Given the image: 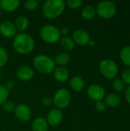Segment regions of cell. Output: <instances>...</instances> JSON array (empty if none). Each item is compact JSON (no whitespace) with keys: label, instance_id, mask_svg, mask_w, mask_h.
<instances>
[{"label":"cell","instance_id":"obj_36","mask_svg":"<svg viewBox=\"0 0 130 131\" xmlns=\"http://www.w3.org/2000/svg\"><path fill=\"white\" fill-rule=\"evenodd\" d=\"M89 44H90V45H95V41H94L90 40V41H89Z\"/></svg>","mask_w":130,"mask_h":131},{"label":"cell","instance_id":"obj_27","mask_svg":"<svg viewBox=\"0 0 130 131\" xmlns=\"http://www.w3.org/2000/svg\"><path fill=\"white\" fill-rule=\"evenodd\" d=\"M9 91H8L4 85H0V105L8 100Z\"/></svg>","mask_w":130,"mask_h":131},{"label":"cell","instance_id":"obj_11","mask_svg":"<svg viewBox=\"0 0 130 131\" xmlns=\"http://www.w3.org/2000/svg\"><path fill=\"white\" fill-rule=\"evenodd\" d=\"M63 117H64V114L62 111L55 107L51 109L48 113L46 121L48 125L51 127H56L62 122Z\"/></svg>","mask_w":130,"mask_h":131},{"label":"cell","instance_id":"obj_16","mask_svg":"<svg viewBox=\"0 0 130 131\" xmlns=\"http://www.w3.org/2000/svg\"><path fill=\"white\" fill-rule=\"evenodd\" d=\"M70 87L75 92H80L84 90L85 87L84 80L80 76H74L70 80Z\"/></svg>","mask_w":130,"mask_h":131},{"label":"cell","instance_id":"obj_13","mask_svg":"<svg viewBox=\"0 0 130 131\" xmlns=\"http://www.w3.org/2000/svg\"><path fill=\"white\" fill-rule=\"evenodd\" d=\"M34 75V70L29 67V66H21L19 68H18L16 71V76L17 78L21 81H28L33 78Z\"/></svg>","mask_w":130,"mask_h":131},{"label":"cell","instance_id":"obj_4","mask_svg":"<svg viewBox=\"0 0 130 131\" xmlns=\"http://www.w3.org/2000/svg\"><path fill=\"white\" fill-rule=\"evenodd\" d=\"M40 37L46 43L54 44L60 41L61 36L58 28L53 25H46L40 30Z\"/></svg>","mask_w":130,"mask_h":131},{"label":"cell","instance_id":"obj_9","mask_svg":"<svg viewBox=\"0 0 130 131\" xmlns=\"http://www.w3.org/2000/svg\"><path fill=\"white\" fill-rule=\"evenodd\" d=\"M72 39L74 40L75 44L79 45H87L89 44L90 41V36L87 31L83 28H77L75 29L72 33Z\"/></svg>","mask_w":130,"mask_h":131},{"label":"cell","instance_id":"obj_2","mask_svg":"<svg viewBox=\"0 0 130 131\" xmlns=\"http://www.w3.org/2000/svg\"><path fill=\"white\" fill-rule=\"evenodd\" d=\"M66 8L63 0H47L42 5V12L45 18L54 19L61 16Z\"/></svg>","mask_w":130,"mask_h":131},{"label":"cell","instance_id":"obj_6","mask_svg":"<svg viewBox=\"0 0 130 131\" xmlns=\"http://www.w3.org/2000/svg\"><path fill=\"white\" fill-rule=\"evenodd\" d=\"M99 70L105 78L109 79H114L119 72L117 64L110 59L103 60L99 64Z\"/></svg>","mask_w":130,"mask_h":131},{"label":"cell","instance_id":"obj_19","mask_svg":"<svg viewBox=\"0 0 130 131\" xmlns=\"http://www.w3.org/2000/svg\"><path fill=\"white\" fill-rule=\"evenodd\" d=\"M104 103L107 106L110 107H116L120 104L121 99L120 97L114 93H110L105 96L104 97Z\"/></svg>","mask_w":130,"mask_h":131},{"label":"cell","instance_id":"obj_24","mask_svg":"<svg viewBox=\"0 0 130 131\" xmlns=\"http://www.w3.org/2000/svg\"><path fill=\"white\" fill-rule=\"evenodd\" d=\"M112 85H113V90L118 93L123 92L125 89V84H124L123 81L122 80H120V78H114L113 81Z\"/></svg>","mask_w":130,"mask_h":131},{"label":"cell","instance_id":"obj_34","mask_svg":"<svg viewBox=\"0 0 130 131\" xmlns=\"http://www.w3.org/2000/svg\"><path fill=\"white\" fill-rule=\"evenodd\" d=\"M60 30V34H61V37H67V36H68V35H69V28H67V27H63V28H61V29H59Z\"/></svg>","mask_w":130,"mask_h":131},{"label":"cell","instance_id":"obj_32","mask_svg":"<svg viewBox=\"0 0 130 131\" xmlns=\"http://www.w3.org/2000/svg\"><path fill=\"white\" fill-rule=\"evenodd\" d=\"M95 108L97 111L99 112H102L105 110L106 108V104L103 101H97L96 104H95Z\"/></svg>","mask_w":130,"mask_h":131},{"label":"cell","instance_id":"obj_29","mask_svg":"<svg viewBox=\"0 0 130 131\" xmlns=\"http://www.w3.org/2000/svg\"><path fill=\"white\" fill-rule=\"evenodd\" d=\"M2 109L6 111V112H12L15 111V105L14 104V102H12L11 101H8L7 100L6 101H5L2 104Z\"/></svg>","mask_w":130,"mask_h":131},{"label":"cell","instance_id":"obj_12","mask_svg":"<svg viewBox=\"0 0 130 131\" xmlns=\"http://www.w3.org/2000/svg\"><path fill=\"white\" fill-rule=\"evenodd\" d=\"M17 30L14 23L10 21H4L0 24V35L6 38H13L16 35Z\"/></svg>","mask_w":130,"mask_h":131},{"label":"cell","instance_id":"obj_15","mask_svg":"<svg viewBox=\"0 0 130 131\" xmlns=\"http://www.w3.org/2000/svg\"><path fill=\"white\" fill-rule=\"evenodd\" d=\"M48 124L45 118L39 117L35 118L31 124L32 131H48Z\"/></svg>","mask_w":130,"mask_h":131},{"label":"cell","instance_id":"obj_1","mask_svg":"<svg viewBox=\"0 0 130 131\" xmlns=\"http://www.w3.org/2000/svg\"><path fill=\"white\" fill-rule=\"evenodd\" d=\"M12 46L17 53L20 54H28L34 50L35 43L34 38L29 34L21 32L14 37Z\"/></svg>","mask_w":130,"mask_h":131},{"label":"cell","instance_id":"obj_25","mask_svg":"<svg viewBox=\"0 0 130 131\" xmlns=\"http://www.w3.org/2000/svg\"><path fill=\"white\" fill-rule=\"evenodd\" d=\"M8 60V54L5 48L0 46V68L5 66Z\"/></svg>","mask_w":130,"mask_h":131},{"label":"cell","instance_id":"obj_21","mask_svg":"<svg viewBox=\"0 0 130 131\" xmlns=\"http://www.w3.org/2000/svg\"><path fill=\"white\" fill-rule=\"evenodd\" d=\"M60 45L61 46V48L65 50L66 51H72L74 47H75V43L74 41V40L72 39L71 37L67 36V37H61L60 41H59Z\"/></svg>","mask_w":130,"mask_h":131},{"label":"cell","instance_id":"obj_10","mask_svg":"<svg viewBox=\"0 0 130 131\" xmlns=\"http://www.w3.org/2000/svg\"><path fill=\"white\" fill-rule=\"evenodd\" d=\"M14 113L16 118L22 122L28 121L31 117V108L25 104H20L15 106Z\"/></svg>","mask_w":130,"mask_h":131},{"label":"cell","instance_id":"obj_17","mask_svg":"<svg viewBox=\"0 0 130 131\" xmlns=\"http://www.w3.org/2000/svg\"><path fill=\"white\" fill-rule=\"evenodd\" d=\"M20 3L19 0H1L0 7L5 12H11L19 7Z\"/></svg>","mask_w":130,"mask_h":131},{"label":"cell","instance_id":"obj_31","mask_svg":"<svg viewBox=\"0 0 130 131\" xmlns=\"http://www.w3.org/2000/svg\"><path fill=\"white\" fill-rule=\"evenodd\" d=\"M122 79L125 83L130 85V69H126L122 73Z\"/></svg>","mask_w":130,"mask_h":131},{"label":"cell","instance_id":"obj_8","mask_svg":"<svg viewBox=\"0 0 130 131\" xmlns=\"http://www.w3.org/2000/svg\"><path fill=\"white\" fill-rule=\"evenodd\" d=\"M87 96L89 98L94 101H100L104 99L105 97V90L104 88L97 84H91L88 87L87 91Z\"/></svg>","mask_w":130,"mask_h":131},{"label":"cell","instance_id":"obj_37","mask_svg":"<svg viewBox=\"0 0 130 131\" xmlns=\"http://www.w3.org/2000/svg\"><path fill=\"white\" fill-rule=\"evenodd\" d=\"M2 80V73H1V71H0V81Z\"/></svg>","mask_w":130,"mask_h":131},{"label":"cell","instance_id":"obj_23","mask_svg":"<svg viewBox=\"0 0 130 131\" xmlns=\"http://www.w3.org/2000/svg\"><path fill=\"white\" fill-rule=\"evenodd\" d=\"M120 58L127 66H130V46H125L120 51Z\"/></svg>","mask_w":130,"mask_h":131},{"label":"cell","instance_id":"obj_20","mask_svg":"<svg viewBox=\"0 0 130 131\" xmlns=\"http://www.w3.org/2000/svg\"><path fill=\"white\" fill-rule=\"evenodd\" d=\"M54 63L59 67H64L67 64H69L70 61V56L67 52H60L58 53L54 59Z\"/></svg>","mask_w":130,"mask_h":131},{"label":"cell","instance_id":"obj_28","mask_svg":"<svg viewBox=\"0 0 130 131\" xmlns=\"http://www.w3.org/2000/svg\"><path fill=\"white\" fill-rule=\"evenodd\" d=\"M65 4H66V6H67L68 8L71 9H77L82 5L83 1L82 0H67L65 2Z\"/></svg>","mask_w":130,"mask_h":131},{"label":"cell","instance_id":"obj_33","mask_svg":"<svg viewBox=\"0 0 130 131\" xmlns=\"http://www.w3.org/2000/svg\"><path fill=\"white\" fill-rule=\"evenodd\" d=\"M14 85H15V82L12 81V80H11V79H9V80H8L6 82H5V88L8 90V91H10V90H11L13 88H14Z\"/></svg>","mask_w":130,"mask_h":131},{"label":"cell","instance_id":"obj_35","mask_svg":"<svg viewBox=\"0 0 130 131\" xmlns=\"http://www.w3.org/2000/svg\"><path fill=\"white\" fill-rule=\"evenodd\" d=\"M125 98L126 101L130 104V86L125 90Z\"/></svg>","mask_w":130,"mask_h":131},{"label":"cell","instance_id":"obj_3","mask_svg":"<svg viewBox=\"0 0 130 131\" xmlns=\"http://www.w3.org/2000/svg\"><path fill=\"white\" fill-rule=\"evenodd\" d=\"M33 65L38 72L44 74L53 73L56 68L54 59L46 54H38L35 56L33 59Z\"/></svg>","mask_w":130,"mask_h":131},{"label":"cell","instance_id":"obj_30","mask_svg":"<svg viewBox=\"0 0 130 131\" xmlns=\"http://www.w3.org/2000/svg\"><path fill=\"white\" fill-rule=\"evenodd\" d=\"M41 104L45 107H50L53 104V98L50 96H45L42 97Z\"/></svg>","mask_w":130,"mask_h":131},{"label":"cell","instance_id":"obj_26","mask_svg":"<svg viewBox=\"0 0 130 131\" xmlns=\"http://www.w3.org/2000/svg\"><path fill=\"white\" fill-rule=\"evenodd\" d=\"M39 5V2L37 0H27L24 3V7L28 11L35 10Z\"/></svg>","mask_w":130,"mask_h":131},{"label":"cell","instance_id":"obj_22","mask_svg":"<svg viewBox=\"0 0 130 131\" xmlns=\"http://www.w3.org/2000/svg\"><path fill=\"white\" fill-rule=\"evenodd\" d=\"M96 14H97L96 8L92 5H87L81 11V15L86 20L93 19L95 17Z\"/></svg>","mask_w":130,"mask_h":131},{"label":"cell","instance_id":"obj_7","mask_svg":"<svg viewBox=\"0 0 130 131\" xmlns=\"http://www.w3.org/2000/svg\"><path fill=\"white\" fill-rule=\"evenodd\" d=\"M96 12L100 17L104 19L113 18L116 13V7L113 2L103 1L100 2L96 8Z\"/></svg>","mask_w":130,"mask_h":131},{"label":"cell","instance_id":"obj_5","mask_svg":"<svg viewBox=\"0 0 130 131\" xmlns=\"http://www.w3.org/2000/svg\"><path fill=\"white\" fill-rule=\"evenodd\" d=\"M53 104L60 110L67 107L71 102V94L66 88H60L53 96Z\"/></svg>","mask_w":130,"mask_h":131},{"label":"cell","instance_id":"obj_38","mask_svg":"<svg viewBox=\"0 0 130 131\" xmlns=\"http://www.w3.org/2000/svg\"><path fill=\"white\" fill-rule=\"evenodd\" d=\"M0 3H1V0H0Z\"/></svg>","mask_w":130,"mask_h":131},{"label":"cell","instance_id":"obj_18","mask_svg":"<svg viewBox=\"0 0 130 131\" xmlns=\"http://www.w3.org/2000/svg\"><path fill=\"white\" fill-rule=\"evenodd\" d=\"M14 25L17 31H18L20 33H21V32H24L28 28L29 25V21L26 16L20 15L17 17V18L15 21Z\"/></svg>","mask_w":130,"mask_h":131},{"label":"cell","instance_id":"obj_14","mask_svg":"<svg viewBox=\"0 0 130 131\" xmlns=\"http://www.w3.org/2000/svg\"><path fill=\"white\" fill-rule=\"evenodd\" d=\"M53 74L55 80L60 83H64L69 78V71L65 67H56L53 71Z\"/></svg>","mask_w":130,"mask_h":131}]
</instances>
